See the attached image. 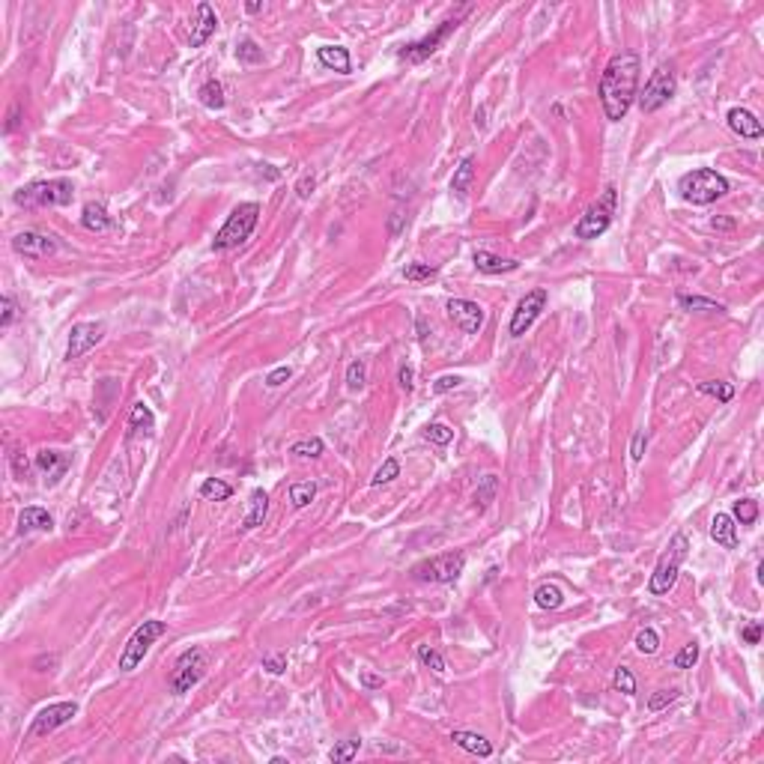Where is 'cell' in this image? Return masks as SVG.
Returning a JSON list of instances; mask_svg holds the SVG:
<instances>
[{
  "label": "cell",
  "instance_id": "cell-57",
  "mask_svg": "<svg viewBox=\"0 0 764 764\" xmlns=\"http://www.w3.org/2000/svg\"><path fill=\"white\" fill-rule=\"evenodd\" d=\"M361 687H365V690H380V687H382V675L361 672Z\"/></svg>",
  "mask_w": 764,
  "mask_h": 764
},
{
  "label": "cell",
  "instance_id": "cell-8",
  "mask_svg": "<svg viewBox=\"0 0 764 764\" xmlns=\"http://www.w3.org/2000/svg\"><path fill=\"white\" fill-rule=\"evenodd\" d=\"M206 675V654L200 648H185L180 654V660L173 663V672H170V693L173 695H185L192 693L200 681Z\"/></svg>",
  "mask_w": 764,
  "mask_h": 764
},
{
  "label": "cell",
  "instance_id": "cell-41",
  "mask_svg": "<svg viewBox=\"0 0 764 764\" xmlns=\"http://www.w3.org/2000/svg\"><path fill=\"white\" fill-rule=\"evenodd\" d=\"M358 746H361V741H341V744L329 753V758H331L334 764H346V761H353V758L358 756Z\"/></svg>",
  "mask_w": 764,
  "mask_h": 764
},
{
  "label": "cell",
  "instance_id": "cell-43",
  "mask_svg": "<svg viewBox=\"0 0 764 764\" xmlns=\"http://www.w3.org/2000/svg\"><path fill=\"white\" fill-rule=\"evenodd\" d=\"M612 683H615V690H618V693H624V695H633V693H636V678H633V672H630L627 666L615 669V675H612Z\"/></svg>",
  "mask_w": 764,
  "mask_h": 764
},
{
  "label": "cell",
  "instance_id": "cell-26",
  "mask_svg": "<svg viewBox=\"0 0 764 764\" xmlns=\"http://www.w3.org/2000/svg\"><path fill=\"white\" fill-rule=\"evenodd\" d=\"M197 99H200V105H204V108H209V111H221L224 105H227V99H224V87H221V81H216V78H209V81L200 84Z\"/></svg>",
  "mask_w": 764,
  "mask_h": 764
},
{
  "label": "cell",
  "instance_id": "cell-40",
  "mask_svg": "<svg viewBox=\"0 0 764 764\" xmlns=\"http://www.w3.org/2000/svg\"><path fill=\"white\" fill-rule=\"evenodd\" d=\"M657 648H660V636H657V630L654 627H642L636 633V651L639 654H657Z\"/></svg>",
  "mask_w": 764,
  "mask_h": 764
},
{
  "label": "cell",
  "instance_id": "cell-33",
  "mask_svg": "<svg viewBox=\"0 0 764 764\" xmlns=\"http://www.w3.org/2000/svg\"><path fill=\"white\" fill-rule=\"evenodd\" d=\"M153 424H155V418H153L150 406H143V404H135V406H131V415H129V430H131V433H135V430L150 433V430H153Z\"/></svg>",
  "mask_w": 764,
  "mask_h": 764
},
{
  "label": "cell",
  "instance_id": "cell-6",
  "mask_svg": "<svg viewBox=\"0 0 764 764\" xmlns=\"http://www.w3.org/2000/svg\"><path fill=\"white\" fill-rule=\"evenodd\" d=\"M615 204H618V194H615V189L609 185V189L597 197V204H592L580 216V221H576V227H573V236L576 239H597V236H603V233L609 230V224H612Z\"/></svg>",
  "mask_w": 764,
  "mask_h": 764
},
{
  "label": "cell",
  "instance_id": "cell-20",
  "mask_svg": "<svg viewBox=\"0 0 764 764\" xmlns=\"http://www.w3.org/2000/svg\"><path fill=\"white\" fill-rule=\"evenodd\" d=\"M54 529V519H51V514L45 511V507H24V511L18 514V531L21 534H28V531H51Z\"/></svg>",
  "mask_w": 764,
  "mask_h": 764
},
{
  "label": "cell",
  "instance_id": "cell-15",
  "mask_svg": "<svg viewBox=\"0 0 764 764\" xmlns=\"http://www.w3.org/2000/svg\"><path fill=\"white\" fill-rule=\"evenodd\" d=\"M102 338H105V323H75L69 331V343H66V361L81 358Z\"/></svg>",
  "mask_w": 764,
  "mask_h": 764
},
{
  "label": "cell",
  "instance_id": "cell-37",
  "mask_svg": "<svg viewBox=\"0 0 764 764\" xmlns=\"http://www.w3.org/2000/svg\"><path fill=\"white\" fill-rule=\"evenodd\" d=\"M731 519H737L741 526H753V522L758 519V505H756L753 499L734 502V507H731Z\"/></svg>",
  "mask_w": 764,
  "mask_h": 764
},
{
  "label": "cell",
  "instance_id": "cell-23",
  "mask_svg": "<svg viewBox=\"0 0 764 764\" xmlns=\"http://www.w3.org/2000/svg\"><path fill=\"white\" fill-rule=\"evenodd\" d=\"M451 741L457 744L460 749H466V753H472V756H481V758H487L493 756V744L487 741L484 734H475V731H451Z\"/></svg>",
  "mask_w": 764,
  "mask_h": 764
},
{
  "label": "cell",
  "instance_id": "cell-16",
  "mask_svg": "<svg viewBox=\"0 0 764 764\" xmlns=\"http://www.w3.org/2000/svg\"><path fill=\"white\" fill-rule=\"evenodd\" d=\"M12 248H16L21 257H30V260H42V257H51L57 251V242L54 236H45V233H36V230H24L12 239Z\"/></svg>",
  "mask_w": 764,
  "mask_h": 764
},
{
  "label": "cell",
  "instance_id": "cell-44",
  "mask_svg": "<svg viewBox=\"0 0 764 764\" xmlns=\"http://www.w3.org/2000/svg\"><path fill=\"white\" fill-rule=\"evenodd\" d=\"M236 57H239V63H260L263 60V51L257 48L254 39H242V42L236 45Z\"/></svg>",
  "mask_w": 764,
  "mask_h": 764
},
{
  "label": "cell",
  "instance_id": "cell-34",
  "mask_svg": "<svg viewBox=\"0 0 764 764\" xmlns=\"http://www.w3.org/2000/svg\"><path fill=\"white\" fill-rule=\"evenodd\" d=\"M418 663L424 669H430L433 675H445V657H442L436 648H430V645H418Z\"/></svg>",
  "mask_w": 764,
  "mask_h": 764
},
{
  "label": "cell",
  "instance_id": "cell-46",
  "mask_svg": "<svg viewBox=\"0 0 764 764\" xmlns=\"http://www.w3.org/2000/svg\"><path fill=\"white\" fill-rule=\"evenodd\" d=\"M695 660H699V645H695V642H690V645H683V648L675 654L672 666H675V669H693Z\"/></svg>",
  "mask_w": 764,
  "mask_h": 764
},
{
  "label": "cell",
  "instance_id": "cell-25",
  "mask_svg": "<svg viewBox=\"0 0 764 764\" xmlns=\"http://www.w3.org/2000/svg\"><path fill=\"white\" fill-rule=\"evenodd\" d=\"M472 180H475V158L466 155L460 162V168L454 170V177H451V192L460 200H466V194L472 192Z\"/></svg>",
  "mask_w": 764,
  "mask_h": 764
},
{
  "label": "cell",
  "instance_id": "cell-60",
  "mask_svg": "<svg viewBox=\"0 0 764 764\" xmlns=\"http://www.w3.org/2000/svg\"><path fill=\"white\" fill-rule=\"evenodd\" d=\"M260 9H263L260 0H251V4H245V12H251V16H254V12H260Z\"/></svg>",
  "mask_w": 764,
  "mask_h": 764
},
{
  "label": "cell",
  "instance_id": "cell-24",
  "mask_svg": "<svg viewBox=\"0 0 764 764\" xmlns=\"http://www.w3.org/2000/svg\"><path fill=\"white\" fill-rule=\"evenodd\" d=\"M266 514H269V495L266 490H254L251 493V502H248V514L242 519V529H257L266 522Z\"/></svg>",
  "mask_w": 764,
  "mask_h": 764
},
{
  "label": "cell",
  "instance_id": "cell-14",
  "mask_svg": "<svg viewBox=\"0 0 764 764\" xmlns=\"http://www.w3.org/2000/svg\"><path fill=\"white\" fill-rule=\"evenodd\" d=\"M445 311L448 317L454 319V326H457L463 334H478L481 326H484V307H481L478 302L472 299H448L445 305Z\"/></svg>",
  "mask_w": 764,
  "mask_h": 764
},
{
  "label": "cell",
  "instance_id": "cell-32",
  "mask_svg": "<svg viewBox=\"0 0 764 764\" xmlns=\"http://www.w3.org/2000/svg\"><path fill=\"white\" fill-rule=\"evenodd\" d=\"M314 499H317V484L314 481H296V484H290V505L293 507H305Z\"/></svg>",
  "mask_w": 764,
  "mask_h": 764
},
{
  "label": "cell",
  "instance_id": "cell-5",
  "mask_svg": "<svg viewBox=\"0 0 764 764\" xmlns=\"http://www.w3.org/2000/svg\"><path fill=\"white\" fill-rule=\"evenodd\" d=\"M690 553V541H687V534H675L672 541H669L666 546V553L660 556V561H657V568L651 573V580H648V592L654 597H660V594H669L672 592V585L678 580V570L683 565V558H687Z\"/></svg>",
  "mask_w": 764,
  "mask_h": 764
},
{
  "label": "cell",
  "instance_id": "cell-42",
  "mask_svg": "<svg viewBox=\"0 0 764 764\" xmlns=\"http://www.w3.org/2000/svg\"><path fill=\"white\" fill-rule=\"evenodd\" d=\"M397 475H400V463H397L394 457H388V460L377 469V475L370 478V484H373V487H382V484H388V481H394Z\"/></svg>",
  "mask_w": 764,
  "mask_h": 764
},
{
  "label": "cell",
  "instance_id": "cell-4",
  "mask_svg": "<svg viewBox=\"0 0 764 764\" xmlns=\"http://www.w3.org/2000/svg\"><path fill=\"white\" fill-rule=\"evenodd\" d=\"M75 194V185L72 180H39V182H30L18 189L12 194L16 206H24V209H39V206H66Z\"/></svg>",
  "mask_w": 764,
  "mask_h": 764
},
{
  "label": "cell",
  "instance_id": "cell-47",
  "mask_svg": "<svg viewBox=\"0 0 764 764\" xmlns=\"http://www.w3.org/2000/svg\"><path fill=\"white\" fill-rule=\"evenodd\" d=\"M424 436H427V442H433V445H448V442L454 439V430L448 424H430L424 430Z\"/></svg>",
  "mask_w": 764,
  "mask_h": 764
},
{
  "label": "cell",
  "instance_id": "cell-49",
  "mask_svg": "<svg viewBox=\"0 0 764 764\" xmlns=\"http://www.w3.org/2000/svg\"><path fill=\"white\" fill-rule=\"evenodd\" d=\"M0 307H4V314H0V326L9 329L18 319V305H16V299H12V296H4V299H0Z\"/></svg>",
  "mask_w": 764,
  "mask_h": 764
},
{
  "label": "cell",
  "instance_id": "cell-48",
  "mask_svg": "<svg viewBox=\"0 0 764 764\" xmlns=\"http://www.w3.org/2000/svg\"><path fill=\"white\" fill-rule=\"evenodd\" d=\"M678 690H657L651 699H648V710H663V707H669L672 702H678Z\"/></svg>",
  "mask_w": 764,
  "mask_h": 764
},
{
  "label": "cell",
  "instance_id": "cell-35",
  "mask_svg": "<svg viewBox=\"0 0 764 764\" xmlns=\"http://www.w3.org/2000/svg\"><path fill=\"white\" fill-rule=\"evenodd\" d=\"M323 451H326V445H323V439H319V436L302 439V442H296V445L290 448L293 457H305V460H307V457L314 460V457H319V454H323Z\"/></svg>",
  "mask_w": 764,
  "mask_h": 764
},
{
  "label": "cell",
  "instance_id": "cell-1",
  "mask_svg": "<svg viewBox=\"0 0 764 764\" xmlns=\"http://www.w3.org/2000/svg\"><path fill=\"white\" fill-rule=\"evenodd\" d=\"M639 75H642V60L636 51H621V54H615L606 63V69L600 75V87H597L606 119L618 123V119L627 117L630 105L639 96Z\"/></svg>",
  "mask_w": 764,
  "mask_h": 764
},
{
  "label": "cell",
  "instance_id": "cell-56",
  "mask_svg": "<svg viewBox=\"0 0 764 764\" xmlns=\"http://www.w3.org/2000/svg\"><path fill=\"white\" fill-rule=\"evenodd\" d=\"M758 639H761V621L746 624L744 627V642H746V645H758Z\"/></svg>",
  "mask_w": 764,
  "mask_h": 764
},
{
  "label": "cell",
  "instance_id": "cell-51",
  "mask_svg": "<svg viewBox=\"0 0 764 764\" xmlns=\"http://www.w3.org/2000/svg\"><path fill=\"white\" fill-rule=\"evenodd\" d=\"M463 385V377H454V373H445L433 382V394H445V392H454V388Z\"/></svg>",
  "mask_w": 764,
  "mask_h": 764
},
{
  "label": "cell",
  "instance_id": "cell-30",
  "mask_svg": "<svg viewBox=\"0 0 764 764\" xmlns=\"http://www.w3.org/2000/svg\"><path fill=\"white\" fill-rule=\"evenodd\" d=\"M200 495L209 499V502H227L233 495V487L227 484V481H221V478H206L204 484H200Z\"/></svg>",
  "mask_w": 764,
  "mask_h": 764
},
{
  "label": "cell",
  "instance_id": "cell-52",
  "mask_svg": "<svg viewBox=\"0 0 764 764\" xmlns=\"http://www.w3.org/2000/svg\"><path fill=\"white\" fill-rule=\"evenodd\" d=\"M645 445H648V436H645V430H636V436H633V445H630V457H633L636 463L645 457Z\"/></svg>",
  "mask_w": 764,
  "mask_h": 764
},
{
  "label": "cell",
  "instance_id": "cell-29",
  "mask_svg": "<svg viewBox=\"0 0 764 764\" xmlns=\"http://www.w3.org/2000/svg\"><path fill=\"white\" fill-rule=\"evenodd\" d=\"M678 305L683 307V311H705V314H722L726 311V305H719L714 299H705V296H687V293H681L678 296Z\"/></svg>",
  "mask_w": 764,
  "mask_h": 764
},
{
  "label": "cell",
  "instance_id": "cell-55",
  "mask_svg": "<svg viewBox=\"0 0 764 764\" xmlns=\"http://www.w3.org/2000/svg\"><path fill=\"white\" fill-rule=\"evenodd\" d=\"M415 380V370L409 368V365H400V370H397V382H400V388H404V392H412V382Z\"/></svg>",
  "mask_w": 764,
  "mask_h": 764
},
{
  "label": "cell",
  "instance_id": "cell-19",
  "mask_svg": "<svg viewBox=\"0 0 764 764\" xmlns=\"http://www.w3.org/2000/svg\"><path fill=\"white\" fill-rule=\"evenodd\" d=\"M317 60H319V66L334 69V72H341V75H350L353 72L350 51L341 48V45H323V48H317Z\"/></svg>",
  "mask_w": 764,
  "mask_h": 764
},
{
  "label": "cell",
  "instance_id": "cell-59",
  "mask_svg": "<svg viewBox=\"0 0 764 764\" xmlns=\"http://www.w3.org/2000/svg\"><path fill=\"white\" fill-rule=\"evenodd\" d=\"M18 126V105H12V111H9V123H6V131H16Z\"/></svg>",
  "mask_w": 764,
  "mask_h": 764
},
{
  "label": "cell",
  "instance_id": "cell-45",
  "mask_svg": "<svg viewBox=\"0 0 764 764\" xmlns=\"http://www.w3.org/2000/svg\"><path fill=\"white\" fill-rule=\"evenodd\" d=\"M404 275H406V281H430V278L439 275V269L430 266V263H409L404 269Z\"/></svg>",
  "mask_w": 764,
  "mask_h": 764
},
{
  "label": "cell",
  "instance_id": "cell-27",
  "mask_svg": "<svg viewBox=\"0 0 764 764\" xmlns=\"http://www.w3.org/2000/svg\"><path fill=\"white\" fill-rule=\"evenodd\" d=\"M81 224L90 233H102V230H108L111 227V216H108V209H105L102 204H87L84 212H81Z\"/></svg>",
  "mask_w": 764,
  "mask_h": 764
},
{
  "label": "cell",
  "instance_id": "cell-12",
  "mask_svg": "<svg viewBox=\"0 0 764 764\" xmlns=\"http://www.w3.org/2000/svg\"><path fill=\"white\" fill-rule=\"evenodd\" d=\"M546 302H549V290H546V287H534V290H529L526 296L519 299V305H517V311H514V317H511V326H507V331H511L514 338H522V334H526V331L534 326V319L543 314Z\"/></svg>",
  "mask_w": 764,
  "mask_h": 764
},
{
  "label": "cell",
  "instance_id": "cell-7",
  "mask_svg": "<svg viewBox=\"0 0 764 764\" xmlns=\"http://www.w3.org/2000/svg\"><path fill=\"white\" fill-rule=\"evenodd\" d=\"M168 633V624L165 621H143L135 633L129 636L123 654H119V669L123 672H135V669L143 663V657L150 654V648L155 645V639H162Z\"/></svg>",
  "mask_w": 764,
  "mask_h": 764
},
{
  "label": "cell",
  "instance_id": "cell-17",
  "mask_svg": "<svg viewBox=\"0 0 764 764\" xmlns=\"http://www.w3.org/2000/svg\"><path fill=\"white\" fill-rule=\"evenodd\" d=\"M216 28H218V16L216 9L209 4H197V18L192 24V33H189V45L192 48H204L212 36H216Z\"/></svg>",
  "mask_w": 764,
  "mask_h": 764
},
{
  "label": "cell",
  "instance_id": "cell-11",
  "mask_svg": "<svg viewBox=\"0 0 764 764\" xmlns=\"http://www.w3.org/2000/svg\"><path fill=\"white\" fill-rule=\"evenodd\" d=\"M460 21H463V16H454V18H448V21H442L433 33H427L424 39H418V42H409V45L400 48V51H397V57H400V60H406V63H424L427 57L433 54V51H439V45L445 42V39H448L454 30L460 28Z\"/></svg>",
  "mask_w": 764,
  "mask_h": 764
},
{
  "label": "cell",
  "instance_id": "cell-13",
  "mask_svg": "<svg viewBox=\"0 0 764 764\" xmlns=\"http://www.w3.org/2000/svg\"><path fill=\"white\" fill-rule=\"evenodd\" d=\"M75 714H78V705L75 702H54V705H48V707H42L33 717L28 737L33 741V737H45L51 731H57L60 726H66V722H72Z\"/></svg>",
  "mask_w": 764,
  "mask_h": 764
},
{
  "label": "cell",
  "instance_id": "cell-50",
  "mask_svg": "<svg viewBox=\"0 0 764 764\" xmlns=\"http://www.w3.org/2000/svg\"><path fill=\"white\" fill-rule=\"evenodd\" d=\"M263 669L269 675H284L287 672V654H266L263 657Z\"/></svg>",
  "mask_w": 764,
  "mask_h": 764
},
{
  "label": "cell",
  "instance_id": "cell-58",
  "mask_svg": "<svg viewBox=\"0 0 764 764\" xmlns=\"http://www.w3.org/2000/svg\"><path fill=\"white\" fill-rule=\"evenodd\" d=\"M404 218H406V216H400V212H394V216H392V224H388L392 236H400V230H404Z\"/></svg>",
  "mask_w": 764,
  "mask_h": 764
},
{
  "label": "cell",
  "instance_id": "cell-2",
  "mask_svg": "<svg viewBox=\"0 0 764 764\" xmlns=\"http://www.w3.org/2000/svg\"><path fill=\"white\" fill-rule=\"evenodd\" d=\"M678 192H681V197L687 200V204L707 206V204H714V200L729 194V180L722 177V173L710 170V168H695V170L681 177Z\"/></svg>",
  "mask_w": 764,
  "mask_h": 764
},
{
  "label": "cell",
  "instance_id": "cell-54",
  "mask_svg": "<svg viewBox=\"0 0 764 764\" xmlns=\"http://www.w3.org/2000/svg\"><path fill=\"white\" fill-rule=\"evenodd\" d=\"M317 189V180H314V173H305V177L296 182V194L305 200V197H311V192Z\"/></svg>",
  "mask_w": 764,
  "mask_h": 764
},
{
  "label": "cell",
  "instance_id": "cell-18",
  "mask_svg": "<svg viewBox=\"0 0 764 764\" xmlns=\"http://www.w3.org/2000/svg\"><path fill=\"white\" fill-rule=\"evenodd\" d=\"M726 119H729V129L734 131V135H741L746 141H758L764 135V129H761V123L756 119V114L746 111V108H731L726 114Z\"/></svg>",
  "mask_w": 764,
  "mask_h": 764
},
{
  "label": "cell",
  "instance_id": "cell-28",
  "mask_svg": "<svg viewBox=\"0 0 764 764\" xmlns=\"http://www.w3.org/2000/svg\"><path fill=\"white\" fill-rule=\"evenodd\" d=\"M66 466H69V460H66V454L60 451H39L36 454V469H42V472H48L51 478H60L66 472Z\"/></svg>",
  "mask_w": 764,
  "mask_h": 764
},
{
  "label": "cell",
  "instance_id": "cell-31",
  "mask_svg": "<svg viewBox=\"0 0 764 764\" xmlns=\"http://www.w3.org/2000/svg\"><path fill=\"white\" fill-rule=\"evenodd\" d=\"M534 603H538L541 609H558L561 603H565V594H561V588H558V585L543 582L538 592H534Z\"/></svg>",
  "mask_w": 764,
  "mask_h": 764
},
{
  "label": "cell",
  "instance_id": "cell-53",
  "mask_svg": "<svg viewBox=\"0 0 764 764\" xmlns=\"http://www.w3.org/2000/svg\"><path fill=\"white\" fill-rule=\"evenodd\" d=\"M290 373H293V370H290L287 365H284V368H275V370L269 373V377H266V385H269V388H278V385H284V382L290 380Z\"/></svg>",
  "mask_w": 764,
  "mask_h": 764
},
{
  "label": "cell",
  "instance_id": "cell-10",
  "mask_svg": "<svg viewBox=\"0 0 764 764\" xmlns=\"http://www.w3.org/2000/svg\"><path fill=\"white\" fill-rule=\"evenodd\" d=\"M675 96V72L672 66H657L651 72L645 90L639 93V108L642 114H654L660 111L663 105H669V99Z\"/></svg>",
  "mask_w": 764,
  "mask_h": 764
},
{
  "label": "cell",
  "instance_id": "cell-9",
  "mask_svg": "<svg viewBox=\"0 0 764 764\" xmlns=\"http://www.w3.org/2000/svg\"><path fill=\"white\" fill-rule=\"evenodd\" d=\"M463 568H466V556L463 553H442L436 558H427V561H421V565H415L412 576L418 582L451 585V582H457L463 576Z\"/></svg>",
  "mask_w": 764,
  "mask_h": 764
},
{
  "label": "cell",
  "instance_id": "cell-39",
  "mask_svg": "<svg viewBox=\"0 0 764 764\" xmlns=\"http://www.w3.org/2000/svg\"><path fill=\"white\" fill-rule=\"evenodd\" d=\"M365 382H368L365 361H361V358L350 361V368H346V388H350V392H358V388H365Z\"/></svg>",
  "mask_w": 764,
  "mask_h": 764
},
{
  "label": "cell",
  "instance_id": "cell-36",
  "mask_svg": "<svg viewBox=\"0 0 764 764\" xmlns=\"http://www.w3.org/2000/svg\"><path fill=\"white\" fill-rule=\"evenodd\" d=\"M495 493H499V478H495V475H487V478L478 484V490H475V505L481 507V511H484V507L495 499Z\"/></svg>",
  "mask_w": 764,
  "mask_h": 764
},
{
  "label": "cell",
  "instance_id": "cell-21",
  "mask_svg": "<svg viewBox=\"0 0 764 764\" xmlns=\"http://www.w3.org/2000/svg\"><path fill=\"white\" fill-rule=\"evenodd\" d=\"M710 538L726 549H737V526H734L731 514H717L710 519Z\"/></svg>",
  "mask_w": 764,
  "mask_h": 764
},
{
  "label": "cell",
  "instance_id": "cell-22",
  "mask_svg": "<svg viewBox=\"0 0 764 764\" xmlns=\"http://www.w3.org/2000/svg\"><path fill=\"white\" fill-rule=\"evenodd\" d=\"M472 260L478 266V272H484V275H502V272L519 269L517 260H505V257H499V254H490V251H475Z\"/></svg>",
  "mask_w": 764,
  "mask_h": 764
},
{
  "label": "cell",
  "instance_id": "cell-38",
  "mask_svg": "<svg viewBox=\"0 0 764 764\" xmlns=\"http://www.w3.org/2000/svg\"><path fill=\"white\" fill-rule=\"evenodd\" d=\"M699 394H707V397H717L719 404H729L734 397V385L731 382H699Z\"/></svg>",
  "mask_w": 764,
  "mask_h": 764
},
{
  "label": "cell",
  "instance_id": "cell-3",
  "mask_svg": "<svg viewBox=\"0 0 764 764\" xmlns=\"http://www.w3.org/2000/svg\"><path fill=\"white\" fill-rule=\"evenodd\" d=\"M257 221H260V204H254V200H248V204H239L230 216H227V221H224L221 230L216 233V239H212V248H216V251L239 248L242 242H248V239H251Z\"/></svg>",
  "mask_w": 764,
  "mask_h": 764
}]
</instances>
